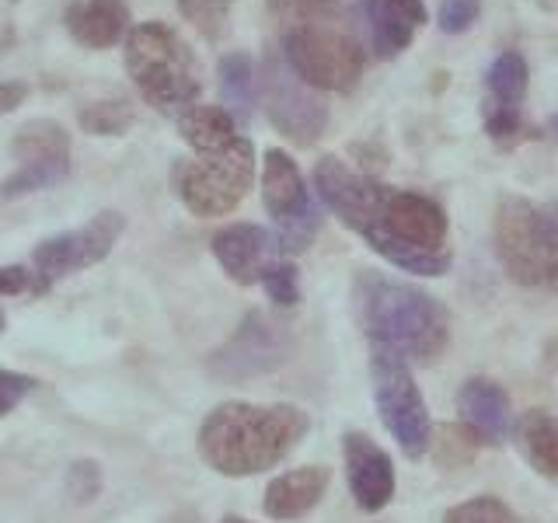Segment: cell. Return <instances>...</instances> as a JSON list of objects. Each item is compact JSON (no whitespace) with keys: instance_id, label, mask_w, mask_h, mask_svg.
Listing matches in <instances>:
<instances>
[{"instance_id":"obj_1","label":"cell","mask_w":558,"mask_h":523,"mask_svg":"<svg viewBox=\"0 0 558 523\" xmlns=\"http://www.w3.org/2000/svg\"><path fill=\"white\" fill-rule=\"evenodd\" d=\"M311 429L304 409L293 405H248L227 401L199 426V458L227 478H248L269 471L301 447Z\"/></svg>"},{"instance_id":"obj_2","label":"cell","mask_w":558,"mask_h":523,"mask_svg":"<svg viewBox=\"0 0 558 523\" xmlns=\"http://www.w3.org/2000/svg\"><path fill=\"white\" fill-rule=\"evenodd\" d=\"M353 301L363 336L371 339V353H391L418 366L444 356L450 342V314L426 290L377 272H360Z\"/></svg>"},{"instance_id":"obj_3","label":"cell","mask_w":558,"mask_h":523,"mask_svg":"<svg viewBox=\"0 0 558 523\" xmlns=\"http://www.w3.org/2000/svg\"><path fill=\"white\" fill-rule=\"evenodd\" d=\"M353 231L371 244V248L388 258L395 269L412 276H447L450 272V248L447 234L450 223L444 206L423 196V192L377 185L374 203Z\"/></svg>"},{"instance_id":"obj_4","label":"cell","mask_w":558,"mask_h":523,"mask_svg":"<svg viewBox=\"0 0 558 523\" xmlns=\"http://www.w3.org/2000/svg\"><path fill=\"white\" fill-rule=\"evenodd\" d=\"M126 70L150 109L179 119L199 101L203 70L192 46L165 22H140L126 35Z\"/></svg>"},{"instance_id":"obj_5","label":"cell","mask_w":558,"mask_h":523,"mask_svg":"<svg viewBox=\"0 0 558 523\" xmlns=\"http://www.w3.org/2000/svg\"><path fill=\"white\" fill-rule=\"evenodd\" d=\"M283 60L314 92L349 95L366 70V52L353 28L339 22V14L296 17L283 32Z\"/></svg>"},{"instance_id":"obj_6","label":"cell","mask_w":558,"mask_h":523,"mask_svg":"<svg viewBox=\"0 0 558 523\" xmlns=\"http://www.w3.org/2000/svg\"><path fill=\"white\" fill-rule=\"evenodd\" d=\"M171 185L196 217H227L255 185V147L238 136L217 154L179 157L171 168Z\"/></svg>"},{"instance_id":"obj_7","label":"cell","mask_w":558,"mask_h":523,"mask_svg":"<svg viewBox=\"0 0 558 523\" xmlns=\"http://www.w3.org/2000/svg\"><path fill=\"white\" fill-rule=\"evenodd\" d=\"M262 203L276 223V244L283 255H301L318 238L322 209L314 203L304 174L287 150H266L262 157Z\"/></svg>"},{"instance_id":"obj_8","label":"cell","mask_w":558,"mask_h":523,"mask_svg":"<svg viewBox=\"0 0 558 523\" xmlns=\"http://www.w3.org/2000/svg\"><path fill=\"white\" fill-rule=\"evenodd\" d=\"M255 92L262 105H266L269 122L287 139H293L296 147L318 144V136L328 126V105L322 92H314L311 84H304L287 66L283 52H266L255 77Z\"/></svg>"},{"instance_id":"obj_9","label":"cell","mask_w":558,"mask_h":523,"mask_svg":"<svg viewBox=\"0 0 558 523\" xmlns=\"http://www.w3.org/2000/svg\"><path fill=\"white\" fill-rule=\"evenodd\" d=\"M371 374H374V401L384 418V426L398 440V447L418 461L433 443V423L423 394H418L409 363L391 353H374L371 356Z\"/></svg>"},{"instance_id":"obj_10","label":"cell","mask_w":558,"mask_h":523,"mask_svg":"<svg viewBox=\"0 0 558 523\" xmlns=\"http://www.w3.org/2000/svg\"><path fill=\"white\" fill-rule=\"evenodd\" d=\"M126 231V217L119 209H101L77 231H66L57 238H46L35 244L32 252V272L39 279V293H49V287L63 276H74L81 269L98 266L101 258H109L112 244Z\"/></svg>"},{"instance_id":"obj_11","label":"cell","mask_w":558,"mask_h":523,"mask_svg":"<svg viewBox=\"0 0 558 523\" xmlns=\"http://www.w3.org/2000/svg\"><path fill=\"white\" fill-rule=\"evenodd\" d=\"M493 238H496V255L513 283H520V287L545 283L551 248H548L545 234H541V217L531 199L506 196L496 206Z\"/></svg>"},{"instance_id":"obj_12","label":"cell","mask_w":558,"mask_h":523,"mask_svg":"<svg viewBox=\"0 0 558 523\" xmlns=\"http://www.w3.org/2000/svg\"><path fill=\"white\" fill-rule=\"evenodd\" d=\"M290 353V336L287 328L272 321L269 314L252 311L248 318L238 325V331L217 349L209 360V374L220 380H248L276 370Z\"/></svg>"},{"instance_id":"obj_13","label":"cell","mask_w":558,"mask_h":523,"mask_svg":"<svg viewBox=\"0 0 558 523\" xmlns=\"http://www.w3.org/2000/svg\"><path fill=\"white\" fill-rule=\"evenodd\" d=\"M214 255L220 269L241 287H255L266 279V272L276 266L283 252H279L276 234H269L258 223H227L214 234Z\"/></svg>"},{"instance_id":"obj_14","label":"cell","mask_w":558,"mask_h":523,"mask_svg":"<svg viewBox=\"0 0 558 523\" xmlns=\"http://www.w3.org/2000/svg\"><path fill=\"white\" fill-rule=\"evenodd\" d=\"M342 458L349 492H353L356 506L363 513H380L395 496V464L388 450H380L366 433H345Z\"/></svg>"},{"instance_id":"obj_15","label":"cell","mask_w":558,"mask_h":523,"mask_svg":"<svg viewBox=\"0 0 558 523\" xmlns=\"http://www.w3.org/2000/svg\"><path fill=\"white\" fill-rule=\"evenodd\" d=\"M366 28H371V46L380 60H398L405 52L418 28L429 22L423 0H363Z\"/></svg>"},{"instance_id":"obj_16","label":"cell","mask_w":558,"mask_h":523,"mask_svg":"<svg viewBox=\"0 0 558 523\" xmlns=\"http://www.w3.org/2000/svg\"><path fill=\"white\" fill-rule=\"evenodd\" d=\"M458 415L475 443H502L510 436V398L488 377H471L458 391Z\"/></svg>"},{"instance_id":"obj_17","label":"cell","mask_w":558,"mask_h":523,"mask_svg":"<svg viewBox=\"0 0 558 523\" xmlns=\"http://www.w3.org/2000/svg\"><path fill=\"white\" fill-rule=\"evenodd\" d=\"M63 25L84 49H112L133 28L126 0H74L63 11Z\"/></svg>"},{"instance_id":"obj_18","label":"cell","mask_w":558,"mask_h":523,"mask_svg":"<svg viewBox=\"0 0 558 523\" xmlns=\"http://www.w3.org/2000/svg\"><path fill=\"white\" fill-rule=\"evenodd\" d=\"M331 482V471L322 464H307V467H296L287 471L269 482L266 488V499H262V510H266L272 520H296L311 513L314 506L322 502L325 488Z\"/></svg>"},{"instance_id":"obj_19","label":"cell","mask_w":558,"mask_h":523,"mask_svg":"<svg viewBox=\"0 0 558 523\" xmlns=\"http://www.w3.org/2000/svg\"><path fill=\"white\" fill-rule=\"evenodd\" d=\"M513 440L541 478L558 482V415L545 409H527L513 426Z\"/></svg>"},{"instance_id":"obj_20","label":"cell","mask_w":558,"mask_h":523,"mask_svg":"<svg viewBox=\"0 0 558 523\" xmlns=\"http://www.w3.org/2000/svg\"><path fill=\"white\" fill-rule=\"evenodd\" d=\"M531 70L517 49H502L485 70V105L482 112H520L527 98Z\"/></svg>"},{"instance_id":"obj_21","label":"cell","mask_w":558,"mask_h":523,"mask_svg":"<svg viewBox=\"0 0 558 523\" xmlns=\"http://www.w3.org/2000/svg\"><path fill=\"white\" fill-rule=\"evenodd\" d=\"M174 122H179V133L192 147V154H217L223 147H231L234 139L241 136L234 115L227 112L223 105H199L196 101Z\"/></svg>"},{"instance_id":"obj_22","label":"cell","mask_w":558,"mask_h":523,"mask_svg":"<svg viewBox=\"0 0 558 523\" xmlns=\"http://www.w3.org/2000/svg\"><path fill=\"white\" fill-rule=\"evenodd\" d=\"M217 87H220V105L227 112L234 115L238 126L252 119L255 112V63L248 52H223L220 63H217Z\"/></svg>"},{"instance_id":"obj_23","label":"cell","mask_w":558,"mask_h":523,"mask_svg":"<svg viewBox=\"0 0 558 523\" xmlns=\"http://www.w3.org/2000/svg\"><path fill=\"white\" fill-rule=\"evenodd\" d=\"M11 154L22 165L70 161V133L57 119H28L25 126H17L11 139Z\"/></svg>"},{"instance_id":"obj_24","label":"cell","mask_w":558,"mask_h":523,"mask_svg":"<svg viewBox=\"0 0 558 523\" xmlns=\"http://www.w3.org/2000/svg\"><path fill=\"white\" fill-rule=\"evenodd\" d=\"M77 122L92 136H126L136 126V109L126 98H101L87 101L77 112Z\"/></svg>"},{"instance_id":"obj_25","label":"cell","mask_w":558,"mask_h":523,"mask_svg":"<svg viewBox=\"0 0 558 523\" xmlns=\"http://www.w3.org/2000/svg\"><path fill=\"white\" fill-rule=\"evenodd\" d=\"M70 161H46V165H22L11 179H4L0 185V196L4 199H17V196H28V192H43L52 188L66 179Z\"/></svg>"},{"instance_id":"obj_26","label":"cell","mask_w":558,"mask_h":523,"mask_svg":"<svg viewBox=\"0 0 558 523\" xmlns=\"http://www.w3.org/2000/svg\"><path fill=\"white\" fill-rule=\"evenodd\" d=\"M234 0H179V11L192 28H199L206 39H220L227 32V14H231Z\"/></svg>"},{"instance_id":"obj_27","label":"cell","mask_w":558,"mask_h":523,"mask_svg":"<svg viewBox=\"0 0 558 523\" xmlns=\"http://www.w3.org/2000/svg\"><path fill=\"white\" fill-rule=\"evenodd\" d=\"M444 523H520L517 513L496 496H478V499H468L450 506Z\"/></svg>"},{"instance_id":"obj_28","label":"cell","mask_w":558,"mask_h":523,"mask_svg":"<svg viewBox=\"0 0 558 523\" xmlns=\"http://www.w3.org/2000/svg\"><path fill=\"white\" fill-rule=\"evenodd\" d=\"M262 287H266L269 301H276L279 307H293L296 301H301V283H296V269L290 266L287 258H279L276 266L266 272Z\"/></svg>"},{"instance_id":"obj_29","label":"cell","mask_w":558,"mask_h":523,"mask_svg":"<svg viewBox=\"0 0 558 523\" xmlns=\"http://www.w3.org/2000/svg\"><path fill=\"white\" fill-rule=\"evenodd\" d=\"M66 492L74 502H92L101 492V467L95 461H77L66 471Z\"/></svg>"},{"instance_id":"obj_30","label":"cell","mask_w":558,"mask_h":523,"mask_svg":"<svg viewBox=\"0 0 558 523\" xmlns=\"http://www.w3.org/2000/svg\"><path fill=\"white\" fill-rule=\"evenodd\" d=\"M482 0H444L440 4V28L447 35H461L478 22Z\"/></svg>"},{"instance_id":"obj_31","label":"cell","mask_w":558,"mask_h":523,"mask_svg":"<svg viewBox=\"0 0 558 523\" xmlns=\"http://www.w3.org/2000/svg\"><path fill=\"white\" fill-rule=\"evenodd\" d=\"M35 391V380L17 370H0V415L14 412Z\"/></svg>"},{"instance_id":"obj_32","label":"cell","mask_w":558,"mask_h":523,"mask_svg":"<svg viewBox=\"0 0 558 523\" xmlns=\"http://www.w3.org/2000/svg\"><path fill=\"white\" fill-rule=\"evenodd\" d=\"M339 0H269V11L279 17H314V14H336Z\"/></svg>"},{"instance_id":"obj_33","label":"cell","mask_w":558,"mask_h":523,"mask_svg":"<svg viewBox=\"0 0 558 523\" xmlns=\"http://www.w3.org/2000/svg\"><path fill=\"white\" fill-rule=\"evenodd\" d=\"M22 293H35L39 296V279L28 266H4L0 269V296H22Z\"/></svg>"},{"instance_id":"obj_34","label":"cell","mask_w":558,"mask_h":523,"mask_svg":"<svg viewBox=\"0 0 558 523\" xmlns=\"http://www.w3.org/2000/svg\"><path fill=\"white\" fill-rule=\"evenodd\" d=\"M28 95H32V87H28L25 81H17V77L0 81V115L14 112L17 105H25V98H28Z\"/></svg>"},{"instance_id":"obj_35","label":"cell","mask_w":558,"mask_h":523,"mask_svg":"<svg viewBox=\"0 0 558 523\" xmlns=\"http://www.w3.org/2000/svg\"><path fill=\"white\" fill-rule=\"evenodd\" d=\"M537 217H541V234H545L551 255L558 252V203L548 206H537Z\"/></svg>"},{"instance_id":"obj_36","label":"cell","mask_w":558,"mask_h":523,"mask_svg":"<svg viewBox=\"0 0 558 523\" xmlns=\"http://www.w3.org/2000/svg\"><path fill=\"white\" fill-rule=\"evenodd\" d=\"M545 283L558 293V252L551 255V262H548V279H545Z\"/></svg>"},{"instance_id":"obj_37","label":"cell","mask_w":558,"mask_h":523,"mask_svg":"<svg viewBox=\"0 0 558 523\" xmlns=\"http://www.w3.org/2000/svg\"><path fill=\"white\" fill-rule=\"evenodd\" d=\"M548 136H551V139H558V112L548 119Z\"/></svg>"},{"instance_id":"obj_38","label":"cell","mask_w":558,"mask_h":523,"mask_svg":"<svg viewBox=\"0 0 558 523\" xmlns=\"http://www.w3.org/2000/svg\"><path fill=\"white\" fill-rule=\"evenodd\" d=\"M220 523H252V520H244V516H223Z\"/></svg>"},{"instance_id":"obj_39","label":"cell","mask_w":558,"mask_h":523,"mask_svg":"<svg viewBox=\"0 0 558 523\" xmlns=\"http://www.w3.org/2000/svg\"><path fill=\"white\" fill-rule=\"evenodd\" d=\"M0 331H4V311H0Z\"/></svg>"},{"instance_id":"obj_40","label":"cell","mask_w":558,"mask_h":523,"mask_svg":"<svg viewBox=\"0 0 558 523\" xmlns=\"http://www.w3.org/2000/svg\"><path fill=\"white\" fill-rule=\"evenodd\" d=\"M14 4H17V0H14Z\"/></svg>"}]
</instances>
